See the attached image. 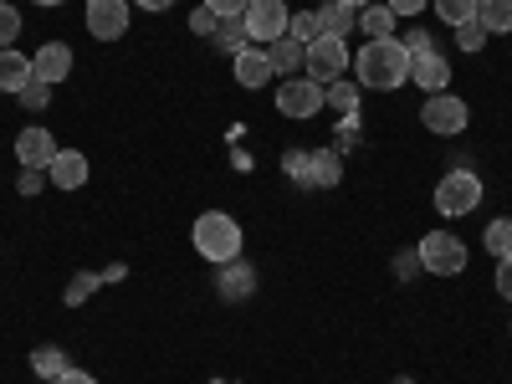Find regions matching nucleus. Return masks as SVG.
Returning a JSON list of instances; mask_svg holds the SVG:
<instances>
[{"label": "nucleus", "instance_id": "nucleus-15", "mask_svg": "<svg viewBox=\"0 0 512 384\" xmlns=\"http://www.w3.org/2000/svg\"><path fill=\"white\" fill-rule=\"evenodd\" d=\"M267 57H272V67H277V72H287V77H297V72L308 77V41H297V36H277L272 47H267Z\"/></svg>", "mask_w": 512, "mask_h": 384}, {"label": "nucleus", "instance_id": "nucleus-23", "mask_svg": "<svg viewBox=\"0 0 512 384\" xmlns=\"http://www.w3.org/2000/svg\"><path fill=\"white\" fill-rule=\"evenodd\" d=\"M431 6H436V16L456 31V26H466V21H477V6H482V0H431Z\"/></svg>", "mask_w": 512, "mask_h": 384}, {"label": "nucleus", "instance_id": "nucleus-10", "mask_svg": "<svg viewBox=\"0 0 512 384\" xmlns=\"http://www.w3.org/2000/svg\"><path fill=\"white\" fill-rule=\"evenodd\" d=\"M16 159H21V169H47L52 159H57V144H52V128H21L16 134Z\"/></svg>", "mask_w": 512, "mask_h": 384}, {"label": "nucleus", "instance_id": "nucleus-12", "mask_svg": "<svg viewBox=\"0 0 512 384\" xmlns=\"http://www.w3.org/2000/svg\"><path fill=\"white\" fill-rule=\"evenodd\" d=\"M47 180H52L57 190H82V185H88V154L57 149V159L47 164Z\"/></svg>", "mask_w": 512, "mask_h": 384}, {"label": "nucleus", "instance_id": "nucleus-35", "mask_svg": "<svg viewBox=\"0 0 512 384\" xmlns=\"http://www.w3.org/2000/svg\"><path fill=\"white\" fill-rule=\"evenodd\" d=\"M190 31H200V36H216V31H221V16L210 11V6H200V11L190 16Z\"/></svg>", "mask_w": 512, "mask_h": 384}, {"label": "nucleus", "instance_id": "nucleus-30", "mask_svg": "<svg viewBox=\"0 0 512 384\" xmlns=\"http://www.w3.org/2000/svg\"><path fill=\"white\" fill-rule=\"evenodd\" d=\"M103 277H93V272H77L72 282H67V308H77V303H88L93 297V287H98Z\"/></svg>", "mask_w": 512, "mask_h": 384}, {"label": "nucleus", "instance_id": "nucleus-19", "mask_svg": "<svg viewBox=\"0 0 512 384\" xmlns=\"http://www.w3.org/2000/svg\"><path fill=\"white\" fill-rule=\"evenodd\" d=\"M318 26H323L328 36H344V31H354V26H359V11L338 6V0H323V6H318Z\"/></svg>", "mask_w": 512, "mask_h": 384}, {"label": "nucleus", "instance_id": "nucleus-42", "mask_svg": "<svg viewBox=\"0 0 512 384\" xmlns=\"http://www.w3.org/2000/svg\"><path fill=\"white\" fill-rule=\"evenodd\" d=\"M338 6H349V11H364V6H374V0H338Z\"/></svg>", "mask_w": 512, "mask_h": 384}, {"label": "nucleus", "instance_id": "nucleus-43", "mask_svg": "<svg viewBox=\"0 0 512 384\" xmlns=\"http://www.w3.org/2000/svg\"><path fill=\"white\" fill-rule=\"evenodd\" d=\"M36 6H62V0H36Z\"/></svg>", "mask_w": 512, "mask_h": 384}, {"label": "nucleus", "instance_id": "nucleus-37", "mask_svg": "<svg viewBox=\"0 0 512 384\" xmlns=\"http://www.w3.org/2000/svg\"><path fill=\"white\" fill-rule=\"evenodd\" d=\"M497 292L512 303V256H502V262H497Z\"/></svg>", "mask_w": 512, "mask_h": 384}, {"label": "nucleus", "instance_id": "nucleus-4", "mask_svg": "<svg viewBox=\"0 0 512 384\" xmlns=\"http://www.w3.org/2000/svg\"><path fill=\"white\" fill-rule=\"evenodd\" d=\"M482 180L472 175V169H451V175L436 185V210L441 216H472V210L482 205Z\"/></svg>", "mask_w": 512, "mask_h": 384}, {"label": "nucleus", "instance_id": "nucleus-34", "mask_svg": "<svg viewBox=\"0 0 512 384\" xmlns=\"http://www.w3.org/2000/svg\"><path fill=\"white\" fill-rule=\"evenodd\" d=\"M205 6L216 11L221 21H241V16H246V6H251V0H205Z\"/></svg>", "mask_w": 512, "mask_h": 384}, {"label": "nucleus", "instance_id": "nucleus-16", "mask_svg": "<svg viewBox=\"0 0 512 384\" xmlns=\"http://www.w3.org/2000/svg\"><path fill=\"white\" fill-rule=\"evenodd\" d=\"M26 82H36V77H31V57H21L16 47H0V93L16 98Z\"/></svg>", "mask_w": 512, "mask_h": 384}, {"label": "nucleus", "instance_id": "nucleus-13", "mask_svg": "<svg viewBox=\"0 0 512 384\" xmlns=\"http://www.w3.org/2000/svg\"><path fill=\"white\" fill-rule=\"evenodd\" d=\"M231 62H236V82H241V88H267V82L277 77L267 47H246V52H236Z\"/></svg>", "mask_w": 512, "mask_h": 384}, {"label": "nucleus", "instance_id": "nucleus-24", "mask_svg": "<svg viewBox=\"0 0 512 384\" xmlns=\"http://www.w3.org/2000/svg\"><path fill=\"white\" fill-rule=\"evenodd\" d=\"M256 287V272L251 267H241V262H226V277H221V297H231V303H236V297H246Z\"/></svg>", "mask_w": 512, "mask_h": 384}, {"label": "nucleus", "instance_id": "nucleus-5", "mask_svg": "<svg viewBox=\"0 0 512 384\" xmlns=\"http://www.w3.org/2000/svg\"><path fill=\"white\" fill-rule=\"evenodd\" d=\"M287 21H292L287 0H251L246 16H241V26H246V36H251V47H272L277 36H287Z\"/></svg>", "mask_w": 512, "mask_h": 384}, {"label": "nucleus", "instance_id": "nucleus-21", "mask_svg": "<svg viewBox=\"0 0 512 384\" xmlns=\"http://www.w3.org/2000/svg\"><path fill=\"white\" fill-rule=\"evenodd\" d=\"M323 103L333 108V113H359V82H344V77H338V82H328V88H323Z\"/></svg>", "mask_w": 512, "mask_h": 384}, {"label": "nucleus", "instance_id": "nucleus-18", "mask_svg": "<svg viewBox=\"0 0 512 384\" xmlns=\"http://www.w3.org/2000/svg\"><path fill=\"white\" fill-rule=\"evenodd\" d=\"M359 31H369V41H390V36H395V11L374 0V6L359 11Z\"/></svg>", "mask_w": 512, "mask_h": 384}, {"label": "nucleus", "instance_id": "nucleus-14", "mask_svg": "<svg viewBox=\"0 0 512 384\" xmlns=\"http://www.w3.org/2000/svg\"><path fill=\"white\" fill-rule=\"evenodd\" d=\"M410 82H415V88H425V93H446L451 62H446L441 52H431V57H410Z\"/></svg>", "mask_w": 512, "mask_h": 384}, {"label": "nucleus", "instance_id": "nucleus-7", "mask_svg": "<svg viewBox=\"0 0 512 384\" xmlns=\"http://www.w3.org/2000/svg\"><path fill=\"white\" fill-rule=\"evenodd\" d=\"M466 118H472V113H466V103L451 98V93H431V98H425V108H420V123L431 128V134H441V139L461 134Z\"/></svg>", "mask_w": 512, "mask_h": 384}, {"label": "nucleus", "instance_id": "nucleus-32", "mask_svg": "<svg viewBox=\"0 0 512 384\" xmlns=\"http://www.w3.org/2000/svg\"><path fill=\"white\" fill-rule=\"evenodd\" d=\"M456 41H461V52H482V47H487V31H482V21H466V26H456Z\"/></svg>", "mask_w": 512, "mask_h": 384}, {"label": "nucleus", "instance_id": "nucleus-36", "mask_svg": "<svg viewBox=\"0 0 512 384\" xmlns=\"http://www.w3.org/2000/svg\"><path fill=\"white\" fill-rule=\"evenodd\" d=\"M41 185H47V169H21V195H41Z\"/></svg>", "mask_w": 512, "mask_h": 384}, {"label": "nucleus", "instance_id": "nucleus-2", "mask_svg": "<svg viewBox=\"0 0 512 384\" xmlns=\"http://www.w3.org/2000/svg\"><path fill=\"white\" fill-rule=\"evenodd\" d=\"M190 236H195V251L205 256V262H216V267H226V262L241 256V226L226 216V210H205Z\"/></svg>", "mask_w": 512, "mask_h": 384}, {"label": "nucleus", "instance_id": "nucleus-8", "mask_svg": "<svg viewBox=\"0 0 512 384\" xmlns=\"http://www.w3.org/2000/svg\"><path fill=\"white\" fill-rule=\"evenodd\" d=\"M318 108H323V82H313V77H287L277 88V113H287V118H313Z\"/></svg>", "mask_w": 512, "mask_h": 384}, {"label": "nucleus", "instance_id": "nucleus-38", "mask_svg": "<svg viewBox=\"0 0 512 384\" xmlns=\"http://www.w3.org/2000/svg\"><path fill=\"white\" fill-rule=\"evenodd\" d=\"M384 6H390L395 16H420L425 6H431V0H384Z\"/></svg>", "mask_w": 512, "mask_h": 384}, {"label": "nucleus", "instance_id": "nucleus-25", "mask_svg": "<svg viewBox=\"0 0 512 384\" xmlns=\"http://www.w3.org/2000/svg\"><path fill=\"white\" fill-rule=\"evenodd\" d=\"M282 175L308 190V180H313V149H287L282 154Z\"/></svg>", "mask_w": 512, "mask_h": 384}, {"label": "nucleus", "instance_id": "nucleus-6", "mask_svg": "<svg viewBox=\"0 0 512 384\" xmlns=\"http://www.w3.org/2000/svg\"><path fill=\"white\" fill-rule=\"evenodd\" d=\"M354 67V57H349V47H344V36H318V41H308V77L313 82H323V88H328V82H338V77H344Z\"/></svg>", "mask_w": 512, "mask_h": 384}, {"label": "nucleus", "instance_id": "nucleus-20", "mask_svg": "<svg viewBox=\"0 0 512 384\" xmlns=\"http://www.w3.org/2000/svg\"><path fill=\"white\" fill-rule=\"evenodd\" d=\"M477 21H482L487 36L512 31V0H482V6H477Z\"/></svg>", "mask_w": 512, "mask_h": 384}, {"label": "nucleus", "instance_id": "nucleus-40", "mask_svg": "<svg viewBox=\"0 0 512 384\" xmlns=\"http://www.w3.org/2000/svg\"><path fill=\"white\" fill-rule=\"evenodd\" d=\"M134 6H139V11H169L175 0H134Z\"/></svg>", "mask_w": 512, "mask_h": 384}, {"label": "nucleus", "instance_id": "nucleus-39", "mask_svg": "<svg viewBox=\"0 0 512 384\" xmlns=\"http://www.w3.org/2000/svg\"><path fill=\"white\" fill-rule=\"evenodd\" d=\"M57 384H98V379H93V374H88V369H67V374H62V379H57Z\"/></svg>", "mask_w": 512, "mask_h": 384}, {"label": "nucleus", "instance_id": "nucleus-28", "mask_svg": "<svg viewBox=\"0 0 512 384\" xmlns=\"http://www.w3.org/2000/svg\"><path fill=\"white\" fill-rule=\"evenodd\" d=\"M287 36H297V41H318V36H323L318 11H297V16L287 21Z\"/></svg>", "mask_w": 512, "mask_h": 384}, {"label": "nucleus", "instance_id": "nucleus-17", "mask_svg": "<svg viewBox=\"0 0 512 384\" xmlns=\"http://www.w3.org/2000/svg\"><path fill=\"white\" fill-rule=\"evenodd\" d=\"M338 180H344V159H338V149H313V180H308V190H333Z\"/></svg>", "mask_w": 512, "mask_h": 384}, {"label": "nucleus", "instance_id": "nucleus-31", "mask_svg": "<svg viewBox=\"0 0 512 384\" xmlns=\"http://www.w3.org/2000/svg\"><path fill=\"white\" fill-rule=\"evenodd\" d=\"M16 36H21V11H16V6H6V0H0V47H11Z\"/></svg>", "mask_w": 512, "mask_h": 384}, {"label": "nucleus", "instance_id": "nucleus-22", "mask_svg": "<svg viewBox=\"0 0 512 384\" xmlns=\"http://www.w3.org/2000/svg\"><path fill=\"white\" fill-rule=\"evenodd\" d=\"M31 369H36L41 379H52V384H57V379H62V374L72 369V364H67V354H62L57 344H41V349L31 354Z\"/></svg>", "mask_w": 512, "mask_h": 384}, {"label": "nucleus", "instance_id": "nucleus-3", "mask_svg": "<svg viewBox=\"0 0 512 384\" xmlns=\"http://www.w3.org/2000/svg\"><path fill=\"white\" fill-rule=\"evenodd\" d=\"M415 251H420V267L431 272V277H456V272H466V246H461V236L425 231Z\"/></svg>", "mask_w": 512, "mask_h": 384}, {"label": "nucleus", "instance_id": "nucleus-29", "mask_svg": "<svg viewBox=\"0 0 512 384\" xmlns=\"http://www.w3.org/2000/svg\"><path fill=\"white\" fill-rule=\"evenodd\" d=\"M16 103H21L26 113H41V108L52 103V88H47V82H26V88L16 93Z\"/></svg>", "mask_w": 512, "mask_h": 384}, {"label": "nucleus", "instance_id": "nucleus-11", "mask_svg": "<svg viewBox=\"0 0 512 384\" xmlns=\"http://www.w3.org/2000/svg\"><path fill=\"white\" fill-rule=\"evenodd\" d=\"M67 72H72V47H67V41H47V47L31 57V77L47 82V88L67 82Z\"/></svg>", "mask_w": 512, "mask_h": 384}, {"label": "nucleus", "instance_id": "nucleus-44", "mask_svg": "<svg viewBox=\"0 0 512 384\" xmlns=\"http://www.w3.org/2000/svg\"><path fill=\"white\" fill-rule=\"evenodd\" d=\"M395 384H415V379H410V374H400V379H395Z\"/></svg>", "mask_w": 512, "mask_h": 384}, {"label": "nucleus", "instance_id": "nucleus-27", "mask_svg": "<svg viewBox=\"0 0 512 384\" xmlns=\"http://www.w3.org/2000/svg\"><path fill=\"white\" fill-rule=\"evenodd\" d=\"M216 47L236 57V52H246V47H251V36H246V26H241V21H221V31H216Z\"/></svg>", "mask_w": 512, "mask_h": 384}, {"label": "nucleus", "instance_id": "nucleus-1", "mask_svg": "<svg viewBox=\"0 0 512 384\" xmlns=\"http://www.w3.org/2000/svg\"><path fill=\"white\" fill-rule=\"evenodd\" d=\"M359 72V88H379V93H395L410 82V52L400 47V36L390 41H369V47L354 57Z\"/></svg>", "mask_w": 512, "mask_h": 384}, {"label": "nucleus", "instance_id": "nucleus-41", "mask_svg": "<svg viewBox=\"0 0 512 384\" xmlns=\"http://www.w3.org/2000/svg\"><path fill=\"white\" fill-rule=\"evenodd\" d=\"M415 267H420V251H405V256H400V272H405V277H410V272H415Z\"/></svg>", "mask_w": 512, "mask_h": 384}, {"label": "nucleus", "instance_id": "nucleus-26", "mask_svg": "<svg viewBox=\"0 0 512 384\" xmlns=\"http://www.w3.org/2000/svg\"><path fill=\"white\" fill-rule=\"evenodd\" d=\"M482 241H487V251L497 256V262H502V256H512V221H507V216H497V221L487 226V236H482Z\"/></svg>", "mask_w": 512, "mask_h": 384}, {"label": "nucleus", "instance_id": "nucleus-9", "mask_svg": "<svg viewBox=\"0 0 512 384\" xmlns=\"http://www.w3.org/2000/svg\"><path fill=\"white\" fill-rule=\"evenodd\" d=\"M88 31L98 41H118L128 31V0H88Z\"/></svg>", "mask_w": 512, "mask_h": 384}, {"label": "nucleus", "instance_id": "nucleus-33", "mask_svg": "<svg viewBox=\"0 0 512 384\" xmlns=\"http://www.w3.org/2000/svg\"><path fill=\"white\" fill-rule=\"evenodd\" d=\"M400 47H405L410 57H431V52H436V36H431V31H420V26H415V31H410V36L400 41Z\"/></svg>", "mask_w": 512, "mask_h": 384}]
</instances>
